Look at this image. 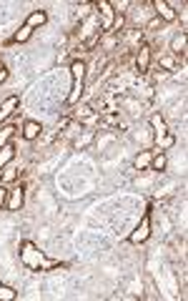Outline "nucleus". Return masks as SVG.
<instances>
[{
    "label": "nucleus",
    "instance_id": "393cba45",
    "mask_svg": "<svg viewBox=\"0 0 188 301\" xmlns=\"http://www.w3.org/2000/svg\"><path fill=\"white\" fill-rule=\"evenodd\" d=\"M6 201H8V188L0 184V208H6Z\"/></svg>",
    "mask_w": 188,
    "mask_h": 301
},
{
    "label": "nucleus",
    "instance_id": "20e7f679",
    "mask_svg": "<svg viewBox=\"0 0 188 301\" xmlns=\"http://www.w3.org/2000/svg\"><path fill=\"white\" fill-rule=\"evenodd\" d=\"M26 204V188L20 184H16L13 188H8V201H6V208L8 211H20Z\"/></svg>",
    "mask_w": 188,
    "mask_h": 301
},
{
    "label": "nucleus",
    "instance_id": "f3484780",
    "mask_svg": "<svg viewBox=\"0 0 188 301\" xmlns=\"http://www.w3.org/2000/svg\"><path fill=\"white\" fill-rule=\"evenodd\" d=\"M186 43H188V36H186V30H183V33H178V36L170 40V50H173V53H186Z\"/></svg>",
    "mask_w": 188,
    "mask_h": 301
},
{
    "label": "nucleus",
    "instance_id": "9d476101",
    "mask_svg": "<svg viewBox=\"0 0 188 301\" xmlns=\"http://www.w3.org/2000/svg\"><path fill=\"white\" fill-rule=\"evenodd\" d=\"M86 93V80H73V90L68 93V106H78L80 103V96Z\"/></svg>",
    "mask_w": 188,
    "mask_h": 301
},
{
    "label": "nucleus",
    "instance_id": "f8f14e48",
    "mask_svg": "<svg viewBox=\"0 0 188 301\" xmlns=\"http://www.w3.org/2000/svg\"><path fill=\"white\" fill-rule=\"evenodd\" d=\"M46 23H48V13H46V10H33V13L28 16V20H26L28 28H40V26H46Z\"/></svg>",
    "mask_w": 188,
    "mask_h": 301
},
{
    "label": "nucleus",
    "instance_id": "423d86ee",
    "mask_svg": "<svg viewBox=\"0 0 188 301\" xmlns=\"http://www.w3.org/2000/svg\"><path fill=\"white\" fill-rule=\"evenodd\" d=\"M148 68H150V46L143 43V46L138 48V53H136V70H138L140 76H146Z\"/></svg>",
    "mask_w": 188,
    "mask_h": 301
},
{
    "label": "nucleus",
    "instance_id": "0eeeda50",
    "mask_svg": "<svg viewBox=\"0 0 188 301\" xmlns=\"http://www.w3.org/2000/svg\"><path fill=\"white\" fill-rule=\"evenodd\" d=\"M18 106H20V98H18V96H8V98L3 100V106H0V123H6V120L16 113Z\"/></svg>",
    "mask_w": 188,
    "mask_h": 301
},
{
    "label": "nucleus",
    "instance_id": "c85d7f7f",
    "mask_svg": "<svg viewBox=\"0 0 188 301\" xmlns=\"http://www.w3.org/2000/svg\"><path fill=\"white\" fill-rule=\"evenodd\" d=\"M6 80H8V70L0 66V83H6Z\"/></svg>",
    "mask_w": 188,
    "mask_h": 301
},
{
    "label": "nucleus",
    "instance_id": "aec40b11",
    "mask_svg": "<svg viewBox=\"0 0 188 301\" xmlns=\"http://www.w3.org/2000/svg\"><path fill=\"white\" fill-rule=\"evenodd\" d=\"M166 166H168L166 154H156V156H153V161H150V171H166Z\"/></svg>",
    "mask_w": 188,
    "mask_h": 301
},
{
    "label": "nucleus",
    "instance_id": "cd10ccee",
    "mask_svg": "<svg viewBox=\"0 0 188 301\" xmlns=\"http://www.w3.org/2000/svg\"><path fill=\"white\" fill-rule=\"evenodd\" d=\"M68 126H70V118H60V123H58V128H60V130H66Z\"/></svg>",
    "mask_w": 188,
    "mask_h": 301
},
{
    "label": "nucleus",
    "instance_id": "f03ea898",
    "mask_svg": "<svg viewBox=\"0 0 188 301\" xmlns=\"http://www.w3.org/2000/svg\"><path fill=\"white\" fill-rule=\"evenodd\" d=\"M96 8L100 10V33H110L116 23V10L110 6V0H98Z\"/></svg>",
    "mask_w": 188,
    "mask_h": 301
},
{
    "label": "nucleus",
    "instance_id": "4468645a",
    "mask_svg": "<svg viewBox=\"0 0 188 301\" xmlns=\"http://www.w3.org/2000/svg\"><path fill=\"white\" fill-rule=\"evenodd\" d=\"M78 120H96L98 118V113H93V108L88 106V103H78V110L73 113Z\"/></svg>",
    "mask_w": 188,
    "mask_h": 301
},
{
    "label": "nucleus",
    "instance_id": "6e6552de",
    "mask_svg": "<svg viewBox=\"0 0 188 301\" xmlns=\"http://www.w3.org/2000/svg\"><path fill=\"white\" fill-rule=\"evenodd\" d=\"M153 156H156V150H140V154L133 158V168H136V171H148Z\"/></svg>",
    "mask_w": 188,
    "mask_h": 301
},
{
    "label": "nucleus",
    "instance_id": "f257e3e1",
    "mask_svg": "<svg viewBox=\"0 0 188 301\" xmlns=\"http://www.w3.org/2000/svg\"><path fill=\"white\" fill-rule=\"evenodd\" d=\"M20 264H23L26 268H30V271H50V268H58V264H56V261H48V258L43 256V251H40L36 244H30V241H23V244H20Z\"/></svg>",
    "mask_w": 188,
    "mask_h": 301
},
{
    "label": "nucleus",
    "instance_id": "ddd939ff",
    "mask_svg": "<svg viewBox=\"0 0 188 301\" xmlns=\"http://www.w3.org/2000/svg\"><path fill=\"white\" fill-rule=\"evenodd\" d=\"M150 126H153V130H156V140L168 133V126H166V120L160 118V113H153V116H150Z\"/></svg>",
    "mask_w": 188,
    "mask_h": 301
},
{
    "label": "nucleus",
    "instance_id": "4be33fe9",
    "mask_svg": "<svg viewBox=\"0 0 188 301\" xmlns=\"http://www.w3.org/2000/svg\"><path fill=\"white\" fill-rule=\"evenodd\" d=\"M110 6H113V10L118 16V13H126V8H130L133 3H130V0H116V3H110Z\"/></svg>",
    "mask_w": 188,
    "mask_h": 301
},
{
    "label": "nucleus",
    "instance_id": "a211bd4d",
    "mask_svg": "<svg viewBox=\"0 0 188 301\" xmlns=\"http://www.w3.org/2000/svg\"><path fill=\"white\" fill-rule=\"evenodd\" d=\"M16 126H3V128H0V148H3V146H8L10 140H13V136H16Z\"/></svg>",
    "mask_w": 188,
    "mask_h": 301
},
{
    "label": "nucleus",
    "instance_id": "39448f33",
    "mask_svg": "<svg viewBox=\"0 0 188 301\" xmlns=\"http://www.w3.org/2000/svg\"><path fill=\"white\" fill-rule=\"evenodd\" d=\"M150 6L156 8V18H160L163 23H173V20L178 18V13L170 8V3H168V0H153Z\"/></svg>",
    "mask_w": 188,
    "mask_h": 301
},
{
    "label": "nucleus",
    "instance_id": "bb28decb",
    "mask_svg": "<svg viewBox=\"0 0 188 301\" xmlns=\"http://www.w3.org/2000/svg\"><path fill=\"white\" fill-rule=\"evenodd\" d=\"M160 23H163V20H160V18H153V20H150V23H148V26H146V30H153V28H158V26H160Z\"/></svg>",
    "mask_w": 188,
    "mask_h": 301
},
{
    "label": "nucleus",
    "instance_id": "6ab92c4d",
    "mask_svg": "<svg viewBox=\"0 0 188 301\" xmlns=\"http://www.w3.org/2000/svg\"><path fill=\"white\" fill-rule=\"evenodd\" d=\"M30 36H33V28L23 26L20 30H16V36H13V43H28V40H30Z\"/></svg>",
    "mask_w": 188,
    "mask_h": 301
},
{
    "label": "nucleus",
    "instance_id": "1a4fd4ad",
    "mask_svg": "<svg viewBox=\"0 0 188 301\" xmlns=\"http://www.w3.org/2000/svg\"><path fill=\"white\" fill-rule=\"evenodd\" d=\"M40 133H43V126L38 120H26L23 123V138L26 140H36V138H40Z\"/></svg>",
    "mask_w": 188,
    "mask_h": 301
},
{
    "label": "nucleus",
    "instance_id": "5701e85b",
    "mask_svg": "<svg viewBox=\"0 0 188 301\" xmlns=\"http://www.w3.org/2000/svg\"><path fill=\"white\" fill-rule=\"evenodd\" d=\"M160 68H166V70H173V68H176V58H173V56H166V58H160Z\"/></svg>",
    "mask_w": 188,
    "mask_h": 301
},
{
    "label": "nucleus",
    "instance_id": "412c9836",
    "mask_svg": "<svg viewBox=\"0 0 188 301\" xmlns=\"http://www.w3.org/2000/svg\"><path fill=\"white\" fill-rule=\"evenodd\" d=\"M18 298V291L6 286V284H0V301H16Z\"/></svg>",
    "mask_w": 188,
    "mask_h": 301
},
{
    "label": "nucleus",
    "instance_id": "b1692460",
    "mask_svg": "<svg viewBox=\"0 0 188 301\" xmlns=\"http://www.w3.org/2000/svg\"><path fill=\"white\" fill-rule=\"evenodd\" d=\"M90 140H93V130H88V133H86L83 138H78V140H76V148H86V146H88Z\"/></svg>",
    "mask_w": 188,
    "mask_h": 301
},
{
    "label": "nucleus",
    "instance_id": "9b49d317",
    "mask_svg": "<svg viewBox=\"0 0 188 301\" xmlns=\"http://www.w3.org/2000/svg\"><path fill=\"white\" fill-rule=\"evenodd\" d=\"M13 158H16V146H13V140H10L8 146L0 148V171H3L8 164H13Z\"/></svg>",
    "mask_w": 188,
    "mask_h": 301
},
{
    "label": "nucleus",
    "instance_id": "dca6fc26",
    "mask_svg": "<svg viewBox=\"0 0 188 301\" xmlns=\"http://www.w3.org/2000/svg\"><path fill=\"white\" fill-rule=\"evenodd\" d=\"M100 123L108 126V128H116V126H118V128H126V123L120 120L118 113H103V116H100Z\"/></svg>",
    "mask_w": 188,
    "mask_h": 301
},
{
    "label": "nucleus",
    "instance_id": "7ed1b4c3",
    "mask_svg": "<svg viewBox=\"0 0 188 301\" xmlns=\"http://www.w3.org/2000/svg\"><path fill=\"white\" fill-rule=\"evenodd\" d=\"M148 236H150V214H143V218H140V224L130 231V236H128V241L130 244H146L148 241Z\"/></svg>",
    "mask_w": 188,
    "mask_h": 301
},
{
    "label": "nucleus",
    "instance_id": "a878e982",
    "mask_svg": "<svg viewBox=\"0 0 188 301\" xmlns=\"http://www.w3.org/2000/svg\"><path fill=\"white\" fill-rule=\"evenodd\" d=\"M78 8H80V16H83V13H88L90 8H96V3H80Z\"/></svg>",
    "mask_w": 188,
    "mask_h": 301
},
{
    "label": "nucleus",
    "instance_id": "2eb2a0df",
    "mask_svg": "<svg viewBox=\"0 0 188 301\" xmlns=\"http://www.w3.org/2000/svg\"><path fill=\"white\" fill-rule=\"evenodd\" d=\"M173 143H176V136H170V133H166L163 138H158V140L153 143V150H156V154H163V150H168V148H173Z\"/></svg>",
    "mask_w": 188,
    "mask_h": 301
}]
</instances>
